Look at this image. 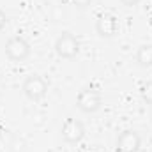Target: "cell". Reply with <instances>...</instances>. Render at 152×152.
<instances>
[{"label": "cell", "instance_id": "1", "mask_svg": "<svg viewBox=\"0 0 152 152\" xmlns=\"http://www.w3.org/2000/svg\"><path fill=\"white\" fill-rule=\"evenodd\" d=\"M103 104V96L96 87H85L80 90L78 97H76V106L83 112V113H94L101 108Z\"/></svg>", "mask_w": 152, "mask_h": 152}, {"label": "cell", "instance_id": "2", "mask_svg": "<svg viewBox=\"0 0 152 152\" xmlns=\"http://www.w3.org/2000/svg\"><path fill=\"white\" fill-rule=\"evenodd\" d=\"M55 51L60 58H75L80 53V41L71 32H62L55 41Z\"/></svg>", "mask_w": 152, "mask_h": 152}, {"label": "cell", "instance_id": "3", "mask_svg": "<svg viewBox=\"0 0 152 152\" xmlns=\"http://www.w3.org/2000/svg\"><path fill=\"white\" fill-rule=\"evenodd\" d=\"M48 92V83L42 76L39 75H28L23 81V94L30 101H41Z\"/></svg>", "mask_w": 152, "mask_h": 152}, {"label": "cell", "instance_id": "4", "mask_svg": "<svg viewBox=\"0 0 152 152\" xmlns=\"http://www.w3.org/2000/svg\"><path fill=\"white\" fill-rule=\"evenodd\" d=\"M5 55L14 62H23L30 57V44L20 36L9 37L5 42Z\"/></svg>", "mask_w": 152, "mask_h": 152}, {"label": "cell", "instance_id": "5", "mask_svg": "<svg viewBox=\"0 0 152 152\" xmlns=\"http://www.w3.org/2000/svg\"><path fill=\"white\" fill-rule=\"evenodd\" d=\"M62 138L67 142V143H75L78 145L83 138H85V126L78 120V118H66L64 124H62Z\"/></svg>", "mask_w": 152, "mask_h": 152}, {"label": "cell", "instance_id": "6", "mask_svg": "<svg viewBox=\"0 0 152 152\" xmlns=\"http://www.w3.org/2000/svg\"><path fill=\"white\" fill-rule=\"evenodd\" d=\"M142 145V138L136 131H122L117 138V151L118 152H138Z\"/></svg>", "mask_w": 152, "mask_h": 152}, {"label": "cell", "instance_id": "7", "mask_svg": "<svg viewBox=\"0 0 152 152\" xmlns=\"http://www.w3.org/2000/svg\"><path fill=\"white\" fill-rule=\"evenodd\" d=\"M117 30H118V21H117V18L113 14L104 12V14L97 16V20H96V32L101 37H113L117 34Z\"/></svg>", "mask_w": 152, "mask_h": 152}, {"label": "cell", "instance_id": "8", "mask_svg": "<svg viewBox=\"0 0 152 152\" xmlns=\"http://www.w3.org/2000/svg\"><path fill=\"white\" fill-rule=\"evenodd\" d=\"M136 62L140 67L152 66V44H142L136 51Z\"/></svg>", "mask_w": 152, "mask_h": 152}, {"label": "cell", "instance_id": "9", "mask_svg": "<svg viewBox=\"0 0 152 152\" xmlns=\"http://www.w3.org/2000/svg\"><path fill=\"white\" fill-rule=\"evenodd\" d=\"M140 96L147 104H152V81H145L140 87Z\"/></svg>", "mask_w": 152, "mask_h": 152}, {"label": "cell", "instance_id": "10", "mask_svg": "<svg viewBox=\"0 0 152 152\" xmlns=\"http://www.w3.org/2000/svg\"><path fill=\"white\" fill-rule=\"evenodd\" d=\"M90 4H92V0H73V5L78 9H87Z\"/></svg>", "mask_w": 152, "mask_h": 152}, {"label": "cell", "instance_id": "11", "mask_svg": "<svg viewBox=\"0 0 152 152\" xmlns=\"http://www.w3.org/2000/svg\"><path fill=\"white\" fill-rule=\"evenodd\" d=\"M5 23H7V16H5V12L0 9V32L4 30V27H5Z\"/></svg>", "mask_w": 152, "mask_h": 152}, {"label": "cell", "instance_id": "12", "mask_svg": "<svg viewBox=\"0 0 152 152\" xmlns=\"http://www.w3.org/2000/svg\"><path fill=\"white\" fill-rule=\"evenodd\" d=\"M120 2H122L126 7H134V5H138L142 0H120Z\"/></svg>", "mask_w": 152, "mask_h": 152}, {"label": "cell", "instance_id": "13", "mask_svg": "<svg viewBox=\"0 0 152 152\" xmlns=\"http://www.w3.org/2000/svg\"><path fill=\"white\" fill-rule=\"evenodd\" d=\"M76 152H96V149H94V147H90V145H81Z\"/></svg>", "mask_w": 152, "mask_h": 152}, {"label": "cell", "instance_id": "14", "mask_svg": "<svg viewBox=\"0 0 152 152\" xmlns=\"http://www.w3.org/2000/svg\"><path fill=\"white\" fill-rule=\"evenodd\" d=\"M0 133H2V127H0Z\"/></svg>", "mask_w": 152, "mask_h": 152}]
</instances>
